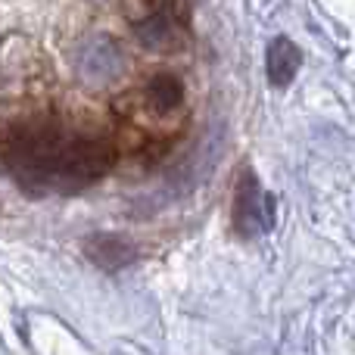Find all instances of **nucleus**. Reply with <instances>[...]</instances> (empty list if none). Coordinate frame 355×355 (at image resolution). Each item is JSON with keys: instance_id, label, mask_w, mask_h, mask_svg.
I'll list each match as a JSON object with an SVG mask.
<instances>
[{"instance_id": "3", "label": "nucleus", "mask_w": 355, "mask_h": 355, "mask_svg": "<svg viewBox=\"0 0 355 355\" xmlns=\"http://www.w3.org/2000/svg\"><path fill=\"white\" fill-rule=\"evenodd\" d=\"M231 221L243 237H256V234L268 231L275 225V200L265 193L259 178L252 168H243L234 184V202H231Z\"/></svg>"}, {"instance_id": "5", "label": "nucleus", "mask_w": 355, "mask_h": 355, "mask_svg": "<svg viewBox=\"0 0 355 355\" xmlns=\"http://www.w3.org/2000/svg\"><path fill=\"white\" fill-rule=\"evenodd\" d=\"M302 53L290 37H275L268 47V81L275 87H287L300 72Z\"/></svg>"}, {"instance_id": "4", "label": "nucleus", "mask_w": 355, "mask_h": 355, "mask_svg": "<svg viewBox=\"0 0 355 355\" xmlns=\"http://www.w3.org/2000/svg\"><path fill=\"white\" fill-rule=\"evenodd\" d=\"M85 252L103 271H122L137 259V246L119 234H94L85 240Z\"/></svg>"}, {"instance_id": "2", "label": "nucleus", "mask_w": 355, "mask_h": 355, "mask_svg": "<svg viewBox=\"0 0 355 355\" xmlns=\"http://www.w3.org/2000/svg\"><path fill=\"white\" fill-rule=\"evenodd\" d=\"M125 106L137 125H147V119H153V125L168 122L184 106V85L172 72H153L141 85V91L125 100Z\"/></svg>"}, {"instance_id": "1", "label": "nucleus", "mask_w": 355, "mask_h": 355, "mask_svg": "<svg viewBox=\"0 0 355 355\" xmlns=\"http://www.w3.org/2000/svg\"><path fill=\"white\" fill-rule=\"evenodd\" d=\"M3 166L28 193H75L116 166V147L56 119H25L3 128Z\"/></svg>"}]
</instances>
